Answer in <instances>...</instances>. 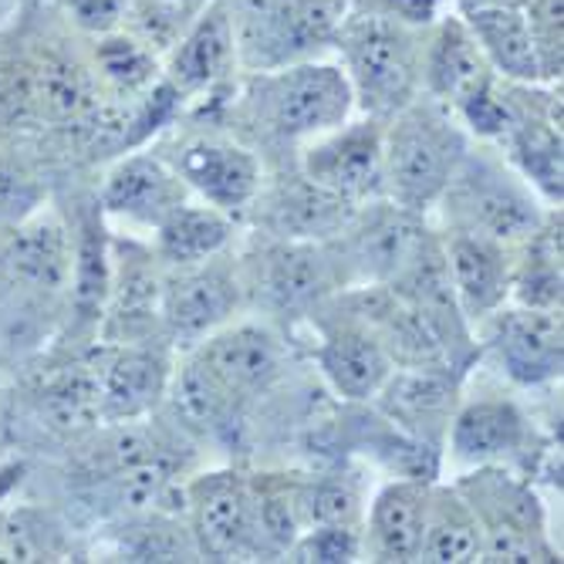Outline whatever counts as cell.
I'll return each mask as SVG.
<instances>
[{"mask_svg": "<svg viewBox=\"0 0 564 564\" xmlns=\"http://www.w3.org/2000/svg\"><path fill=\"white\" fill-rule=\"evenodd\" d=\"M355 116L348 78L335 58H315L274 72L237 75L224 98V129L258 156H281L294 166V152Z\"/></svg>", "mask_w": 564, "mask_h": 564, "instance_id": "cell-1", "label": "cell"}, {"mask_svg": "<svg viewBox=\"0 0 564 564\" xmlns=\"http://www.w3.org/2000/svg\"><path fill=\"white\" fill-rule=\"evenodd\" d=\"M551 210L557 207H547L497 145L474 142L436 199L430 220L440 230L477 234L503 247H518L547 220Z\"/></svg>", "mask_w": 564, "mask_h": 564, "instance_id": "cell-2", "label": "cell"}, {"mask_svg": "<svg viewBox=\"0 0 564 564\" xmlns=\"http://www.w3.org/2000/svg\"><path fill=\"white\" fill-rule=\"evenodd\" d=\"M470 145V132L449 106L430 95L413 98L382 122L386 196L409 210L433 214Z\"/></svg>", "mask_w": 564, "mask_h": 564, "instance_id": "cell-3", "label": "cell"}, {"mask_svg": "<svg viewBox=\"0 0 564 564\" xmlns=\"http://www.w3.org/2000/svg\"><path fill=\"white\" fill-rule=\"evenodd\" d=\"M243 307L278 328L307 322L345 288L332 243L261 237L237 250Z\"/></svg>", "mask_w": 564, "mask_h": 564, "instance_id": "cell-4", "label": "cell"}, {"mask_svg": "<svg viewBox=\"0 0 564 564\" xmlns=\"http://www.w3.org/2000/svg\"><path fill=\"white\" fill-rule=\"evenodd\" d=\"M332 58L348 78L358 116L386 122L423 95V31L416 28L345 11L338 21Z\"/></svg>", "mask_w": 564, "mask_h": 564, "instance_id": "cell-5", "label": "cell"}, {"mask_svg": "<svg viewBox=\"0 0 564 564\" xmlns=\"http://www.w3.org/2000/svg\"><path fill=\"white\" fill-rule=\"evenodd\" d=\"M240 75L274 72L315 58H332L338 21L345 8L338 0H224Z\"/></svg>", "mask_w": 564, "mask_h": 564, "instance_id": "cell-6", "label": "cell"}, {"mask_svg": "<svg viewBox=\"0 0 564 564\" xmlns=\"http://www.w3.org/2000/svg\"><path fill=\"white\" fill-rule=\"evenodd\" d=\"M453 487L467 497L480 521V561H561L531 477L514 467H474L459 470Z\"/></svg>", "mask_w": 564, "mask_h": 564, "instance_id": "cell-7", "label": "cell"}, {"mask_svg": "<svg viewBox=\"0 0 564 564\" xmlns=\"http://www.w3.org/2000/svg\"><path fill=\"white\" fill-rule=\"evenodd\" d=\"M433 230L436 227L430 214L409 210L389 196H379L355 207L345 230L328 243L345 274V288L392 284L423 250Z\"/></svg>", "mask_w": 564, "mask_h": 564, "instance_id": "cell-8", "label": "cell"}, {"mask_svg": "<svg viewBox=\"0 0 564 564\" xmlns=\"http://www.w3.org/2000/svg\"><path fill=\"white\" fill-rule=\"evenodd\" d=\"M247 312L237 250L210 261L166 268L160 294V332L176 355L193 351Z\"/></svg>", "mask_w": 564, "mask_h": 564, "instance_id": "cell-9", "label": "cell"}, {"mask_svg": "<svg viewBox=\"0 0 564 564\" xmlns=\"http://www.w3.org/2000/svg\"><path fill=\"white\" fill-rule=\"evenodd\" d=\"M163 156L186 183L193 199L210 203L237 220H243L247 207L268 180V163L227 129L189 132L166 145Z\"/></svg>", "mask_w": 564, "mask_h": 564, "instance_id": "cell-10", "label": "cell"}, {"mask_svg": "<svg viewBox=\"0 0 564 564\" xmlns=\"http://www.w3.org/2000/svg\"><path fill=\"white\" fill-rule=\"evenodd\" d=\"M183 514L196 557L203 561H261L253 538L250 474L237 467L203 470L183 480Z\"/></svg>", "mask_w": 564, "mask_h": 564, "instance_id": "cell-11", "label": "cell"}, {"mask_svg": "<svg viewBox=\"0 0 564 564\" xmlns=\"http://www.w3.org/2000/svg\"><path fill=\"white\" fill-rule=\"evenodd\" d=\"M294 170L322 189L348 199L351 207L386 196L382 122L355 112L341 126L307 139L294 152Z\"/></svg>", "mask_w": 564, "mask_h": 564, "instance_id": "cell-12", "label": "cell"}, {"mask_svg": "<svg viewBox=\"0 0 564 564\" xmlns=\"http://www.w3.org/2000/svg\"><path fill=\"white\" fill-rule=\"evenodd\" d=\"M480 355L487 351L503 379L521 389H541L564 372V322L557 307L503 304L477 328Z\"/></svg>", "mask_w": 564, "mask_h": 564, "instance_id": "cell-13", "label": "cell"}, {"mask_svg": "<svg viewBox=\"0 0 564 564\" xmlns=\"http://www.w3.org/2000/svg\"><path fill=\"white\" fill-rule=\"evenodd\" d=\"M307 325L318 332L315 366L325 386L345 405H369L395 372V362L382 348V341L355 315H348L335 297L325 301L307 318Z\"/></svg>", "mask_w": 564, "mask_h": 564, "instance_id": "cell-14", "label": "cell"}, {"mask_svg": "<svg viewBox=\"0 0 564 564\" xmlns=\"http://www.w3.org/2000/svg\"><path fill=\"white\" fill-rule=\"evenodd\" d=\"M240 75L234 28L224 0H207L163 55V82L183 106H207L224 98Z\"/></svg>", "mask_w": 564, "mask_h": 564, "instance_id": "cell-15", "label": "cell"}, {"mask_svg": "<svg viewBox=\"0 0 564 564\" xmlns=\"http://www.w3.org/2000/svg\"><path fill=\"white\" fill-rule=\"evenodd\" d=\"M351 214L355 207L348 199L322 189L318 183L301 176L294 166H284L278 173H268L243 220L261 237L328 243L345 230Z\"/></svg>", "mask_w": 564, "mask_h": 564, "instance_id": "cell-16", "label": "cell"}, {"mask_svg": "<svg viewBox=\"0 0 564 564\" xmlns=\"http://www.w3.org/2000/svg\"><path fill=\"white\" fill-rule=\"evenodd\" d=\"M193 351L243 405L271 395L291 369V351L281 328L258 315H240Z\"/></svg>", "mask_w": 564, "mask_h": 564, "instance_id": "cell-17", "label": "cell"}, {"mask_svg": "<svg viewBox=\"0 0 564 564\" xmlns=\"http://www.w3.org/2000/svg\"><path fill=\"white\" fill-rule=\"evenodd\" d=\"M531 436V420L514 399H459L443 440V456L456 474L474 467H514L528 456Z\"/></svg>", "mask_w": 564, "mask_h": 564, "instance_id": "cell-18", "label": "cell"}, {"mask_svg": "<svg viewBox=\"0 0 564 564\" xmlns=\"http://www.w3.org/2000/svg\"><path fill=\"white\" fill-rule=\"evenodd\" d=\"M189 199L186 183L156 149H129L109 166L98 189V210L106 220H119L132 230L156 227L173 207Z\"/></svg>", "mask_w": 564, "mask_h": 564, "instance_id": "cell-19", "label": "cell"}, {"mask_svg": "<svg viewBox=\"0 0 564 564\" xmlns=\"http://www.w3.org/2000/svg\"><path fill=\"white\" fill-rule=\"evenodd\" d=\"M176 369V351L166 338L116 345L106 366L98 369L101 386V420L135 423L152 420L163 409L170 379Z\"/></svg>", "mask_w": 564, "mask_h": 564, "instance_id": "cell-20", "label": "cell"}, {"mask_svg": "<svg viewBox=\"0 0 564 564\" xmlns=\"http://www.w3.org/2000/svg\"><path fill=\"white\" fill-rule=\"evenodd\" d=\"M459 386H464V376L446 369H395L369 405L402 433L443 453L449 420L464 399Z\"/></svg>", "mask_w": 564, "mask_h": 564, "instance_id": "cell-21", "label": "cell"}, {"mask_svg": "<svg viewBox=\"0 0 564 564\" xmlns=\"http://www.w3.org/2000/svg\"><path fill=\"white\" fill-rule=\"evenodd\" d=\"M440 230V227H436ZM446 271L456 294V304L470 328L477 332L490 315L510 301V268H514V250L459 230H440Z\"/></svg>", "mask_w": 564, "mask_h": 564, "instance_id": "cell-22", "label": "cell"}, {"mask_svg": "<svg viewBox=\"0 0 564 564\" xmlns=\"http://www.w3.org/2000/svg\"><path fill=\"white\" fill-rule=\"evenodd\" d=\"M433 480L416 477H389L369 494L362 518V557L386 564H413L420 561L426 500Z\"/></svg>", "mask_w": 564, "mask_h": 564, "instance_id": "cell-23", "label": "cell"}, {"mask_svg": "<svg viewBox=\"0 0 564 564\" xmlns=\"http://www.w3.org/2000/svg\"><path fill=\"white\" fill-rule=\"evenodd\" d=\"M163 409H170L173 426L183 436L199 440H234L247 416V405L207 369L196 351L176 355Z\"/></svg>", "mask_w": 564, "mask_h": 564, "instance_id": "cell-24", "label": "cell"}, {"mask_svg": "<svg viewBox=\"0 0 564 564\" xmlns=\"http://www.w3.org/2000/svg\"><path fill=\"white\" fill-rule=\"evenodd\" d=\"M490 75L480 47L470 34V24L459 11H446L436 24L423 31V58H420V85L423 95L456 106L477 82Z\"/></svg>", "mask_w": 564, "mask_h": 564, "instance_id": "cell-25", "label": "cell"}, {"mask_svg": "<svg viewBox=\"0 0 564 564\" xmlns=\"http://www.w3.org/2000/svg\"><path fill=\"white\" fill-rule=\"evenodd\" d=\"M4 264L14 284H24L37 294H62L72 281L75 264V240L68 234V224L58 214L37 207L31 217L14 224Z\"/></svg>", "mask_w": 564, "mask_h": 564, "instance_id": "cell-26", "label": "cell"}, {"mask_svg": "<svg viewBox=\"0 0 564 564\" xmlns=\"http://www.w3.org/2000/svg\"><path fill=\"white\" fill-rule=\"evenodd\" d=\"M240 220L199 199H183L156 227H152V253L163 268H186L227 253L237 243Z\"/></svg>", "mask_w": 564, "mask_h": 564, "instance_id": "cell-27", "label": "cell"}, {"mask_svg": "<svg viewBox=\"0 0 564 564\" xmlns=\"http://www.w3.org/2000/svg\"><path fill=\"white\" fill-rule=\"evenodd\" d=\"M31 82L37 119L55 126L78 129L101 106L95 72L62 47H41L31 55Z\"/></svg>", "mask_w": 564, "mask_h": 564, "instance_id": "cell-28", "label": "cell"}, {"mask_svg": "<svg viewBox=\"0 0 564 564\" xmlns=\"http://www.w3.org/2000/svg\"><path fill=\"white\" fill-rule=\"evenodd\" d=\"M470 34L480 47L487 68L514 85H547L541 78V65L531 44V31L524 21V8H487L464 14Z\"/></svg>", "mask_w": 564, "mask_h": 564, "instance_id": "cell-29", "label": "cell"}, {"mask_svg": "<svg viewBox=\"0 0 564 564\" xmlns=\"http://www.w3.org/2000/svg\"><path fill=\"white\" fill-rule=\"evenodd\" d=\"M420 561L426 564L480 561V521L474 514V507L467 503V497L453 487V480L430 484Z\"/></svg>", "mask_w": 564, "mask_h": 564, "instance_id": "cell-30", "label": "cell"}, {"mask_svg": "<svg viewBox=\"0 0 564 564\" xmlns=\"http://www.w3.org/2000/svg\"><path fill=\"white\" fill-rule=\"evenodd\" d=\"M75 240V264H72V307L82 328H98L106 318L109 294H112V240L106 234V217L98 203L95 210L82 217Z\"/></svg>", "mask_w": 564, "mask_h": 564, "instance_id": "cell-31", "label": "cell"}, {"mask_svg": "<svg viewBox=\"0 0 564 564\" xmlns=\"http://www.w3.org/2000/svg\"><path fill=\"white\" fill-rule=\"evenodd\" d=\"M514 250V268H510V304L528 307H557L564 294L561 274V207L547 214V220L521 240Z\"/></svg>", "mask_w": 564, "mask_h": 564, "instance_id": "cell-32", "label": "cell"}, {"mask_svg": "<svg viewBox=\"0 0 564 564\" xmlns=\"http://www.w3.org/2000/svg\"><path fill=\"white\" fill-rule=\"evenodd\" d=\"M37 416L51 433L62 436H88L101 423V386L98 369L68 366L47 376L37 389Z\"/></svg>", "mask_w": 564, "mask_h": 564, "instance_id": "cell-33", "label": "cell"}, {"mask_svg": "<svg viewBox=\"0 0 564 564\" xmlns=\"http://www.w3.org/2000/svg\"><path fill=\"white\" fill-rule=\"evenodd\" d=\"M253 497V538H258L261 561L284 557L288 547L304 531L297 474H250Z\"/></svg>", "mask_w": 564, "mask_h": 564, "instance_id": "cell-34", "label": "cell"}, {"mask_svg": "<svg viewBox=\"0 0 564 564\" xmlns=\"http://www.w3.org/2000/svg\"><path fill=\"white\" fill-rule=\"evenodd\" d=\"M297 500L304 528L318 524H348L362 528L366 518V477L358 470H322V474H297Z\"/></svg>", "mask_w": 564, "mask_h": 564, "instance_id": "cell-35", "label": "cell"}, {"mask_svg": "<svg viewBox=\"0 0 564 564\" xmlns=\"http://www.w3.org/2000/svg\"><path fill=\"white\" fill-rule=\"evenodd\" d=\"M95 78L106 82L109 91L132 101L163 78V58L126 28H116L109 34H98Z\"/></svg>", "mask_w": 564, "mask_h": 564, "instance_id": "cell-36", "label": "cell"}, {"mask_svg": "<svg viewBox=\"0 0 564 564\" xmlns=\"http://www.w3.org/2000/svg\"><path fill=\"white\" fill-rule=\"evenodd\" d=\"M524 21L547 85H561L564 75V0H528Z\"/></svg>", "mask_w": 564, "mask_h": 564, "instance_id": "cell-37", "label": "cell"}, {"mask_svg": "<svg viewBox=\"0 0 564 564\" xmlns=\"http://www.w3.org/2000/svg\"><path fill=\"white\" fill-rule=\"evenodd\" d=\"M284 561H304V564H351L362 557V528L348 524H318L304 528L297 541L288 547Z\"/></svg>", "mask_w": 564, "mask_h": 564, "instance_id": "cell-38", "label": "cell"}, {"mask_svg": "<svg viewBox=\"0 0 564 564\" xmlns=\"http://www.w3.org/2000/svg\"><path fill=\"white\" fill-rule=\"evenodd\" d=\"M37 119L31 58L0 47V126H28Z\"/></svg>", "mask_w": 564, "mask_h": 564, "instance_id": "cell-39", "label": "cell"}, {"mask_svg": "<svg viewBox=\"0 0 564 564\" xmlns=\"http://www.w3.org/2000/svg\"><path fill=\"white\" fill-rule=\"evenodd\" d=\"M449 8H453L449 0H345L348 14H366V18L392 21V24L416 28V31H426L430 24H436Z\"/></svg>", "mask_w": 564, "mask_h": 564, "instance_id": "cell-40", "label": "cell"}, {"mask_svg": "<svg viewBox=\"0 0 564 564\" xmlns=\"http://www.w3.org/2000/svg\"><path fill=\"white\" fill-rule=\"evenodd\" d=\"M41 207V189L28 170L0 160V224H21Z\"/></svg>", "mask_w": 564, "mask_h": 564, "instance_id": "cell-41", "label": "cell"}, {"mask_svg": "<svg viewBox=\"0 0 564 564\" xmlns=\"http://www.w3.org/2000/svg\"><path fill=\"white\" fill-rule=\"evenodd\" d=\"M129 4H132V0H65L72 24L78 31L91 34V37L122 28V21L129 14Z\"/></svg>", "mask_w": 564, "mask_h": 564, "instance_id": "cell-42", "label": "cell"}, {"mask_svg": "<svg viewBox=\"0 0 564 564\" xmlns=\"http://www.w3.org/2000/svg\"><path fill=\"white\" fill-rule=\"evenodd\" d=\"M453 11L470 14V11H487V8H524L528 0H449Z\"/></svg>", "mask_w": 564, "mask_h": 564, "instance_id": "cell-43", "label": "cell"}, {"mask_svg": "<svg viewBox=\"0 0 564 564\" xmlns=\"http://www.w3.org/2000/svg\"><path fill=\"white\" fill-rule=\"evenodd\" d=\"M338 4H341V8H345V0H338Z\"/></svg>", "mask_w": 564, "mask_h": 564, "instance_id": "cell-44", "label": "cell"}]
</instances>
